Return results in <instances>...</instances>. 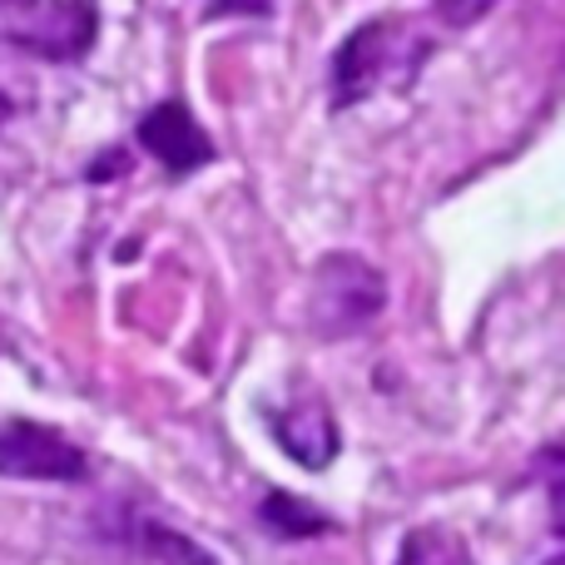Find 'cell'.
<instances>
[{"mask_svg": "<svg viewBox=\"0 0 565 565\" xmlns=\"http://www.w3.org/2000/svg\"><path fill=\"white\" fill-rule=\"evenodd\" d=\"M431 55L427 35H412L407 20H367L358 25L332 55V109H348L358 99H367L382 79H402L412 85L422 70V60Z\"/></svg>", "mask_w": 565, "mask_h": 565, "instance_id": "cell-1", "label": "cell"}, {"mask_svg": "<svg viewBox=\"0 0 565 565\" xmlns=\"http://www.w3.org/2000/svg\"><path fill=\"white\" fill-rule=\"evenodd\" d=\"M382 308H387V278H382L377 264H367L362 254H348V248L318 258L308 282V312H302L312 338H358L362 328L377 322Z\"/></svg>", "mask_w": 565, "mask_h": 565, "instance_id": "cell-2", "label": "cell"}, {"mask_svg": "<svg viewBox=\"0 0 565 565\" xmlns=\"http://www.w3.org/2000/svg\"><path fill=\"white\" fill-rule=\"evenodd\" d=\"M0 477L10 481H60L75 487L89 477V457L79 441H70L60 427L15 417L0 427Z\"/></svg>", "mask_w": 565, "mask_h": 565, "instance_id": "cell-3", "label": "cell"}, {"mask_svg": "<svg viewBox=\"0 0 565 565\" xmlns=\"http://www.w3.org/2000/svg\"><path fill=\"white\" fill-rule=\"evenodd\" d=\"M135 139H139V149L174 179L199 174V169H209L218 159V145L209 139V129L199 125L184 99H159V105H149L135 125Z\"/></svg>", "mask_w": 565, "mask_h": 565, "instance_id": "cell-4", "label": "cell"}, {"mask_svg": "<svg viewBox=\"0 0 565 565\" xmlns=\"http://www.w3.org/2000/svg\"><path fill=\"white\" fill-rule=\"evenodd\" d=\"M99 536L115 541L119 551H129V556H139V561H154V565H218L214 551H204L199 541H189L184 531L169 526V521L145 516V511L125 507V501L99 516Z\"/></svg>", "mask_w": 565, "mask_h": 565, "instance_id": "cell-5", "label": "cell"}, {"mask_svg": "<svg viewBox=\"0 0 565 565\" xmlns=\"http://www.w3.org/2000/svg\"><path fill=\"white\" fill-rule=\"evenodd\" d=\"M268 427H274V441L282 451H288L298 467L308 471H322L338 461L342 451V431H338V417H332L328 402L308 397V402H288L282 412L268 417Z\"/></svg>", "mask_w": 565, "mask_h": 565, "instance_id": "cell-6", "label": "cell"}, {"mask_svg": "<svg viewBox=\"0 0 565 565\" xmlns=\"http://www.w3.org/2000/svg\"><path fill=\"white\" fill-rule=\"evenodd\" d=\"M258 521H264V531L278 541H308V536H328L332 531L328 511H318L312 501L292 497V491H268V497L258 501Z\"/></svg>", "mask_w": 565, "mask_h": 565, "instance_id": "cell-7", "label": "cell"}, {"mask_svg": "<svg viewBox=\"0 0 565 565\" xmlns=\"http://www.w3.org/2000/svg\"><path fill=\"white\" fill-rule=\"evenodd\" d=\"M392 565H477V561H471L467 541L451 526H417V531H407V541H402Z\"/></svg>", "mask_w": 565, "mask_h": 565, "instance_id": "cell-8", "label": "cell"}, {"mask_svg": "<svg viewBox=\"0 0 565 565\" xmlns=\"http://www.w3.org/2000/svg\"><path fill=\"white\" fill-rule=\"evenodd\" d=\"M431 10H437V20L447 30H467V25H477L481 15H491L497 0H431Z\"/></svg>", "mask_w": 565, "mask_h": 565, "instance_id": "cell-9", "label": "cell"}, {"mask_svg": "<svg viewBox=\"0 0 565 565\" xmlns=\"http://www.w3.org/2000/svg\"><path fill=\"white\" fill-rule=\"evenodd\" d=\"M268 10H274V0H214L209 15H268Z\"/></svg>", "mask_w": 565, "mask_h": 565, "instance_id": "cell-10", "label": "cell"}, {"mask_svg": "<svg viewBox=\"0 0 565 565\" xmlns=\"http://www.w3.org/2000/svg\"><path fill=\"white\" fill-rule=\"evenodd\" d=\"M10 109H15V105H10V99H6V95H0V129H6V125H10Z\"/></svg>", "mask_w": 565, "mask_h": 565, "instance_id": "cell-11", "label": "cell"}, {"mask_svg": "<svg viewBox=\"0 0 565 565\" xmlns=\"http://www.w3.org/2000/svg\"><path fill=\"white\" fill-rule=\"evenodd\" d=\"M0 352H10V338H6V322H0Z\"/></svg>", "mask_w": 565, "mask_h": 565, "instance_id": "cell-12", "label": "cell"}]
</instances>
